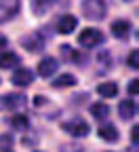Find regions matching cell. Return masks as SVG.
<instances>
[{"label":"cell","mask_w":139,"mask_h":152,"mask_svg":"<svg viewBox=\"0 0 139 152\" xmlns=\"http://www.w3.org/2000/svg\"><path fill=\"white\" fill-rule=\"evenodd\" d=\"M28 104L25 95L23 93H7L0 97V112H17V110H23V106Z\"/></svg>","instance_id":"obj_2"},{"label":"cell","mask_w":139,"mask_h":152,"mask_svg":"<svg viewBox=\"0 0 139 152\" xmlns=\"http://www.w3.org/2000/svg\"><path fill=\"white\" fill-rule=\"evenodd\" d=\"M99 137L101 140H106V142H118V137H120V133H118V127H114V125H110V123H106V125H101L99 127Z\"/></svg>","instance_id":"obj_12"},{"label":"cell","mask_w":139,"mask_h":152,"mask_svg":"<svg viewBox=\"0 0 139 152\" xmlns=\"http://www.w3.org/2000/svg\"><path fill=\"white\" fill-rule=\"evenodd\" d=\"M131 142H133L135 146L139 144V125H135V127L131 129Z\"/></svg>","instance_id":"obj_23"},{"label":"cell","mask_w":139,"mask_h":152,"mask_svg":"<svg viewBox=\"0 0 139 152\" xmlns=\"http://www.w3.org/2000/svg\"><path fill=\"white\" fill-rule=\"evenodd\" d=\"M59 51H61V55H65V57H70V61H74V64H78V66H82L84 61H87V57H82L80 53H76L72 47H68V45H63L61 49H59Z\"/></svg>","instance_id":"obj_18"},{"label":"cell","mask_w":139,"mask_h":152,"mask_svg":"<svg viewBox=\"0 0 139 152\" xmlns=\"http://www.w3.org/2000/svg\"><path fill=\"white\" fill-rule=\"evenodd\" d=\"M11 125H13V129H17V131H25V129L30 127V121H28V116H23V114H17V116L11 118Z\"/></svg>","instance_id":"obj_19"},{"label":"cell","mask_w":139,"mask_h":152,"mask_svg":"<svg viewBox=\"0 0 139 152\" xmlns=\"http://www.w3.org/2000/svg\"><path fill=\"white\" fill-rule=\"evenodd\" d=\"M9 45V40H7V36H2V34H0V49H4Z\"/></svg>","instance_id":"obj_25"},{"label":"cell","mask_w":139,"mask_h":152,"mask_svg":"<svg viewBox=\"0 0 139 152\" xmlns=\"http://www.w3.org/2000/svg\"><path fill=\"white\" fill-rule=\"evenodd\" d=\"M91 114H93L97 121H106V118L110 116V108H108V104H103V102H97V104L91 106Z\"/></svg>","instance_id":"obj_15"},{"label":"cell","mask_w":139,"mask_h":152,"mask_svg":"<svg viewBox=\"0 0 139 152\" xmlns=\"http://www.w3.org/2000/svg\"><path fill=\"white\" fill-rule=\"evenodd\" d=\"M112 34L116 38H120V40H127L129 34H131V23L124 21V19H116V21L112 23Z\"/></svg>","instance_id":"obj_11"},{"label":"cell","mask_w":139,"mask_h":152,"mask_svg":"<svg viewBox=\"0 0 139 152\" xmlns=\"http://www.w3.org/2000/svg\"><path fill=\"white\" fill-rule=\"evenodd\" d=\"M11 83H13L15 87H28V85H32V83H34V72H32V70H28V68H19V70L13 74Z\"/></svg>","instance_id":"obj_8"},{"label":"cell","mask_w":139,"mask_h":152,"mask_svg":"<svg viewBox=\"0 0 139 152\" xmlns=\"http://www.w3.org/2000/svg\"><path fill=\"white\" fill-rule=\"evenodd\" d=\"M0 152H13V150H0Z\"/></svg>","instance_id":"obj_26"},{"label":"cell","mask_w":139,"mask_h":152,"mask_svg":"<svg viewBox=\"0 0 139 152\" xmlns=\"http://www.w3.org/2000/svg\"><path fill=\"white\" fill-rule=\"evenodd\" d=\"M59 152H84V148L80 144H65L59 148Z\"/></svg>","instance_id":"obj_22"},{"label":"cell","mask_w":139,"mask_h":152,"mask_svg":"<svg viewBox=\"0 0 139 152\" xmlns=\"http://www.w3.org/2000/svg\"><path fill=\"white\" fill-rule=\"evenodd\" d=\"M127 64H129L131 68H135V70L139 68V51H137V49L129 53V57H127Z\"/></svg>","instance_id":"obj_21"},{"label":"cell","mask_w":139,"mask_h":152,"mask_svg":"<svg viewBox=\"0 0 139 152\" xmlns=\"http://www.w3.org/2000/svg\"><path fill=\"white\" fill-rule=\"evenodd\" d=\"M82 15L91 21H101L108 15V7L103 0H84L82 2Z\"/></svg>","instance_id":"obj_1"},{"label":"cell","mask_w":139,"mask_h":152,"mask_svg":"<svg viewBox=\"0 0 139 152\" xmlns=\"http://www.w3.org/2000/svg\"><path fill=\"white\" fill-rule=\"evenodd\" d=\"M137 91H139V80L135 78L129 83V95H137Z\"/></svg>","instance_id":"obj_24"},{"label":"cell","mask_w":139,"mask_h":152,"mask_svg":"<svg viewBox=\"0 0 139 152\" xmlns=\"http://www.w3.org/2000/svg\"><path fill=\"white\" fill-rule=\"evenodd\" d=\"M19 7H21V0H2L0 2V23L13 19L19 13Z\"/></svg>","instance_id":"obj_5"},{"label":"cell","mask_w":139,"mask_h":152,"mask_svg":"<svg viewBox=\"0 0 139 152\" xmlns=\"http://www.w3.org/2000/svg\"><path fill=\"white\" fill-rule=\"evenodd\" d=\"M103 40H106L103 32L97 30V28H87V30H82L80 34H78V45L84 47V49H93L97 45H101Z\"/></svg>","instance_id":"obj_3"},{"label":"cell","mask_w":139,"mask_h":152,"mask_svg":"<svg viewBox=\"0 0 139 152\" xmlns=\"http://www.w3.org/2000/svg\"><path fill=\"white\" fill-rule=\"evenodd\" d=\"M97 93L101 95V97H116L118 95V83H114V80H108V83H101L97 87Z\"/></svg>","instance_id":"obj_14"},{"label":"cell","mask_w":139,"mask_h":152,"mask_svg":"<svg viewBox=\"0 0 139 152\" xmlns=\"http://www.w3.org/2000/svg\"><path fill=\"white\" fill-rule=\"evenodd\" d=\"M63 131L70 133V135H74V137H87L91 129H89L84 118H72V121H68L63 125Z\"/></svg>","instance_id":"obj_4"},{"label":"cell","mask_w":139,"mask_h":152,"mask_svg":"<svg viewBox=\"0 0 139 152\" xmlns=\"http://www.w3.org/2000/svg\"><path fill=\"white\" fill-rule=\"evenodd\" d=\"M78 80H76V76H72V74H61V76H57V78H53V87L55 89H63V87H74Z\"/></svg>","instance_id":"obj_17"},{"label":"cell","mask_w":139,"mask_h":152,"mask_svg":"<svg viewBox=\"0 0 139 152\" xmlns=\"http://www.w3.org/2000/svg\"><path fill=\"white\" fill-rule=\"evenodd\" d=\"M76 26H78V21H76L74 15H61L57 21V32L59 34H72L76 30Z\"/></svg>","instance_id":"obj_9"},{"label":"cell","mask_w":139,"mask_h":152,"mask_svg":"<svg viewBox=\"0 0 139 152\" xmlns=\"http://www.w3.org/2000/svg\"><path fill=\"white\" fill-rule=\"evenodd\" d=\"M13 135H9V133H2L0 135V150H11V146H13Z\"/></svg>","instance_id":"obj_20"},{"label":"cell","mask_w":139,"mask_h":152,"mask_svg":"<svg viewBox=\"0 0 139 152\" xmlns=\"http://www.w3.org/2000/svg\"><path fill=\"white\" fill-rule=\"evenodd\" d=\"M21 45H23V49H25V51H30V53H40V51L44 49L47 40H44V38L36 32V34H28V36H23Z\"/></svg>","instance_id":"obj_6"},{"label":"cell","mask_w":139,"mask_h":152,"mask_svg":"<svg viewBox=\"0 0 139 152\" xmlns=\"http://www.w3.org/2000/svg\"><path fill=\"white\" fill-rule=\"evenodd\" d=\"M17 64H19V57H17V53H11V51H7V53H0V68H2V70L15 68Z\"/></svg>","instance_id":"obj_16"},{"label":"cell","mask_w":139,"mask_h":152,"mask_svg":"<svg viewBox=\"0 0 139 152\" xmlns=\"http://www.w3.org/2000/svg\"><path fill=\"white\" fill-rule=\"evenodd\" d=\"M53 4H55V0H32V13L36 17H42L51 11Z\"/></svg>","instance_id":"obj_13"},{"label":"cell","mask_w":139,"mask_h":152,"mask_svg":"<svg viewBox=\"0 0 139 152\" xmlns=\"http://www.w3.org/2000/svg\"><path fill=\"white\" fill-rule=\"evenodd\" d=\"M118 114H120V118L131 121L135 114H137V102H133V99H122L120 104H118Z\"/></svg>","instance_id":"obj_10"},{"label":"cell","mask_w":139,"mask_h":152,"mask_svg":"<svg viewBox=\"0 0 139 152\" xmlns=\"http://www.w3.org/2000/svg\"><path fill=\"white\" fill-rule=\"evenodd\" d=\"M59 70V61L55 57H44V59L38 61V76H42V78H51L55 76Z\"/></svg>","instance_id":"obj_7"}]
</instances>
